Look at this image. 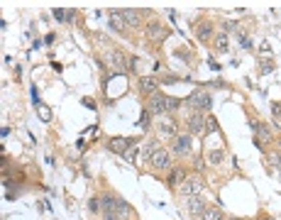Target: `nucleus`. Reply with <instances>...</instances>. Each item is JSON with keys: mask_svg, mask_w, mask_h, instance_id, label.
<instances>
[{"mask_svg": "<svg viewBox=\"0 0 281 220\" xmlns=\"http://www.w3.org/2000/svg\"><path fill=\"white\" fill-rule=\"evenodd\" d=\"M210 164H223V159H225V152L223 149H213V152H208V157H205Z\"/></svg>", "mask_w": 281, "mask_h": 220, "instance_id": "obj_22", "label": "nucleus"}, {"mask_svg": "<svg viewBox=\"0 0 281 220\" xmlns=\"http://www.w3.org/2000/svg\"><path fill=\"white\" fill-rule=\"evenodd\" d=\"M191 147H193L191 135H179V137L171 142V154H174V157H179V159H183V157H189V154H191Z\"/></svg>", "mask_w": 281, "mask_h": 220, "instance_id": "obj_7", "label": "nucleus"}, {"mask_svg": "<svg viewBox=\"0 0 281 220\" xmlns=\"http://www.w3.org/2000/svg\"><path fill=\"white\" fill-rule=\"evenodd\" d=\"M227 220H242V218H227Z\"/></svg>", "mask_w": 281, "mask_h": 220, "instance_id": "obj_34", "label": "nucleus"}, {"mask_svg": "<svg viewBox=\"0 0 281 220\" xmlns=\"http://www.w3.org/2000/svg\"><path fill=\"white\" fill-rule=\"evenodd\" d=\"M276 144H279V149H281V140H276Z\"/></svg>", "mask_w": 281, "mask_h": 220, "instance_id": "obj_33", "label": "nucleus"}, {"mask_svg": "<svg viewBox=\"0 0 281 220\" xmlns=\"http://www.w3.org/2000/svg\"><path fill=\"white\" fill-rule=\"evenodd\" d=\"M139 127H142V130H149V127H152V115H149L147 110H142V115H139Z\"/></svg>", "mask_w": 281, "mask_h": 220, "instance_id": "obj_23", "label": "nucleus"}, {"mask_svg": "<svg viewBox=\"0 0 281 220\" xmlns=\"http://www.w3.org/2000/svg\"><path fill=\"white\" fill-rule=\"evenodd\" d=\"M88 208L93 210V213H98V210L103 208V206H101V198H90V201H88Z\"/></svg>", "mask_w": 281, "mask_h": 220, "instance_id": "obj_28", "label": "nucleus"}, {"mask_svg": "<svg viewBox=\"0 0 281 220\" xmlns=\"http://www.w3.org/2000/svg\"><path fill=\"white\" fill-rule=\"evenodd\" d=\"M196 37H198L201 42L213 39V25H210V22H201V25L196 27Z\"/></svg>", "mask_w": 281, "mask_h": 220, "instance_id": "obj_16", "label": "nucleus"}, {"mask_svg": "<svg viewBox=\"0 0 281 220\" xmlns=\"http://www.w3.org/2000/svg\"><path fill=\"white\" fill-rule=\"evenodd\" d=\"M37 115H39V118H42V120H44V122H49V120H52V110H49V108H44V105H37Z\"/></svg>", "mask_w": 281, "mask_h": 220, "instance_id": "obj_24", "label": "nucleus"}, {"mask_svg": "<svg viewBox=\"0 0 281 220\" xmlns=\"http://www.w3.org/2000/svg\"><path fill=\"white\" fill-rule=\"evenodd\" d=\"M186 103L193 108V113H205V110H210V105H213L210 93H208V91H203V88H196L191 96H189Z\"/></svg>", "mask_w": 281, "mask_h": 220, "instance_id": "obj_2", "label": "nucleus"}, {"mask_svg": "<svg viewBox=\"0 0 281 220\" xmlns=\"http://www.w3.org/2000/svg\"><path fill=\"white\" fill-rule=\"evenodd\" d=\"M240 44H242V49H249V47H252L249 39H247V37H242V34H240Z\"/></svg>", "mask_w": 281, "mask_h": 220, "instance_id": "obj_30", "label": "nucleus"}, {"mask_svg": "<svg viewBox=\"0 0 281 220\" xmlns=\"http://www.w3.org/2000/svg\"><path fill=\"white\" fill-rule=\"evenodd\" d=\"M108 59H110V64L115 66V71H127V69H130V66H127V59H125V54H123V52H118V49H115V52H110V54H108Z\"/></svg>", "mask_w": 281, "mask_h": 220, "instance_id": "obj_15", "label": "nucleus"}, {"mask_svg": "<svg viewBox=\"0 0 281 220\" xmlns=\"http://www.w3.org/2000/svg\"><path fill=\"white\" fill-rule=\"evenodd\" d=\"M186 208H189V213H191L193 218H201L208 206H205L203 196H191V198H186Z\"/></svg>", "mask_w": 281, "mask_h": 220, "instance_id": "obj_11", "label": "nucleus"}, {"mask_svg": "<svg viewBox=\"0 0 281 220\" xmlns=\"http://www.w3.org/2000/svg\"><path fill=\"white\" fill-rule=\"evenodd\" d=\"M252 127H254V132H257V137L262 140V144H271V142H274L269 127H264V125H259V122H254V120H252Z\"/></svg>", "mask_w": 281, "mask_h": 220, "instance_id": "obj_17", "label": "nucleus"}, {"mask_svg": "<svg viewBox=\"0 0 281 220\" xmlns=\"http://www.w3.org/2000/svg\"><path fill=\"white\" fill-rule=\"evenodd\" d=\"M167 98L169 96H164L161 91L152 93V96L147 98V113H149V115H167Z\"/></svg>", "mask_w": 281, "mask_h": 220, "instance_id": "obj_6", "label": "nucleus"}, {"mask_svg": "<svg viewBox=\"0 0 281 220\" xmlns=\"http://www.w3.org/2000/svg\"><path fill=\"white\" fill-rule=\"evenodd\" d=\"M135 144H137L135 137H112V140H108V149L120 154V157H127V154L135 149Z\"/></svg>", "mask_w": 281, "mask_h": 220, "instance_id": "obj_3", "label": "nucleus"}, {"mask_svg": "<svg viewBox=\"0 0 281 220\" xmlns=\"http://www.w3.org/2000/svg\"><path fill=\"white\" fill-rule=\"evenodd\" d=\"M169 34H171V30H169L167 25H161V22H149L147 25V37L152 42H164Z\"/></svg>", "mask_w": 281, "mask_h": 220, "instance_id": "obj_10", "label": "nucleus"}, {"mask_svg": "<svg viewBox=\"0 0 281 220\" xmlns=\"http://www.w3.org/2000/svg\"><path fill=\"white\" fill-rule=\"evenodd\" d=\"M210 132H218V120L215 118H205V135Z\"/></svg>", "mask_w": 281, "mask_h": 220, "instance_id": "obj_25", "label": "nucleus"}, {"mask_svg": "<svg viewBox=\"0 0 281 220\" xmlns=\"http://www.w3.org/2000/svg\"><path fill=\"white\" fill-rule=\"evenodd\" d=\"M181 100L179 98H167V113H174V110H179Z\"/></svg>", "mask_w": 281, "mask_h": 220, "instance_id": "obj_26", "label": "nucleus"}, {"mask_svg": "<svg viewBox=\"0 0 281 220\" xmlns=\"http://www.w3.org/2000/svg\"><path fill=\"white\" fill-rule=\"evenodd\" d=\"M149 166L154 169V171H171V152L164 149V147H159L157 152L152 154V159H149Z\"/></svg>", "mask_w": 281, "mask_h": 220, "instance_id": "obj_4", "label": "nucleus"}, {"mask_svg": "<svg viewBox=\"0 0 281 220\" xmlns=\"http://www.w3.org/2000/svg\"><path fill=\"white\" fill-rule=\"evenodd\" d=\"M201 220H227L223 215V210L215 208V206H210V208H205V213L201 215Z\"/></svg>", "mask_w": 281, "mask_h": 220, "instance_id": "obj_20", "label": "nucleus"}, {"mask_svg": "<svg viewBox=\"0 0 281 220\" xmlns=\"http://www.w3.org/2000/svg\"><path fill=\"white\" fill-rule=\"evenodd\" d=\"M54 17H56V20H66V12H64V10H54Z\"/></svg>", "mask_w": 281, "mask_h": 220, "instance_id": "obj_31", "label": "nucleus"}, {"mask_svg": "<svg viewBox=\"0 0 281 220\" xmlns=\"http://www.w3.org/2000/svg\"><path fill=\"white\" fill-rule=\"evenodd\" d=\"M271 113H274V118L279 120V118H281V105H279V103H274V105H271Z\"/></svg>", "mask_w": 281, "mask_h": 220, "instance_id": "obj_29", "label": "nucleus"}, {"mask_svg": "<svg viewBox=\"0 0 281 220\" xmlns=\"http://www.w3.org/2000/svg\"><path fill=\"white\" fill-rule=\"evenodd\" d=\"M125 25H127V22H125L123 12H120V10H112V12H110V27H112V30H115V32H125Z\"/></svg>", "mask_w": 281, "mask_h": 220, "instance_id": "obj_18", "label": "nucleus"}, {"mask_svg": "<svg viewBox=\"0 0 281 220\" xmlns=\"http://www.w3.org/2000/svg\"><path fill=\"white\" fill-rule=\"evenodd\" d=\"M213 44H215V49L218 52H227V34H215L213 37Z\"/></svg>", "mask_w": 281, "mask_h": 220, "instance_id": "obj_21", "label": "nucleus"}, {"mask_svg": "<svg viewBox=\"0 0 281 220\" xmlns=\"http://www.w3.org/2000/svg\"><path fill=\"white\" fill-rule=\"evenodd\" d=\"M186 181V169L183 166H171V171H169V179H167V184L169 188H176L179 184H183Z\"/></svg>", "mask_w": 281, "mask_h": 220, "instance_id": "obj_13", "label": "nucleus"}, {"mask_svg": "<svg viewBox=\"0 0 281 220\" xmlns=\"http://www.w3.org/2000/svg\"><path fill=\"white\" fill-rule=\"evenodd\" d=\"M186 125H189V135H193V137H203L205 135V118H203V113H191Z\"/></svg>", "mask_w": 281, "mask_h": 220, "instance_id": "obj_8", "label": "nucleus"}, {"mask_svg": "<svg viewBox=\"0 0 281 220\" xmlns=\"http://www.w3.org/2000/svg\"><path fill=\"white\" fill-rule=\"evenodd\" d=\"M183 196L186 198H191V196H203V191H205V181H203V176L201 174H193L189 176L186 181H183Z\"/></svg>", "mask_w": 281, "mask_h": 220, "instance_id": "obj_5", "label": "nucleus"}, {"mask_svg": "<svg viewBox=\"0 0 281 220\" xmlns=\"http://www.w3.org/2000/svg\"><path fill=\"white\" fill-rule=\"evenodd\" d=\"M115 218L118 220H137V213L135 208L127 203V201H123V198H115Z\"/></svg>", "mask_w": 281, "mask_h": 220, "instance_id": "obj_9", "label": "nucleus"}, {"mask_svg": "<svg viewBox=\"0 0 281 220\" xmlns=\"http://www.w3.org/2000/svg\"><path fill=\"white\" fill-rule=\"evenodd\" d=\"M267 159H269L274 166H281V154L279 152H269V154H267Z\"/></svg>", "mask_w": 281, "mask_h": 220, "instance_id": "obj_27", "label": "nucleus"}, {"mask_svg": "<svg viewBox=\"0 0 281 220\" xmlns=\"http://www.w3.org/2000/svg\"><path fill=\"white\" fill-rule=\"evenodd\" d=\"M203 164H205V162H203V157H198V159H196V171H201Z\"/></svg>", "mask_w": 281, "mask_h": 220, "instance_id": "obj_32", "label": "nucleus"}, {"mask_svg": "<svg viewBox=\"0 0 281 220\" xmlns=\"http://www.w3.org/2000/svg\"><path fill=\"white\" fill-rule=\"evenodd\" d=\"M159 149V144H157V140H149V142L145 144V149L139 152V162H149L152 159V154Z\"/></svg>", "mask_w": 281, "mask_h": 220, "instance_id": "obj_19", "label": "nucleus"}, {"mask_svg": "<svg viewBox=\"0 0 281 220\" xmlns=\"http://www.w3.org/2000/svg\"><path fill=\"white\" fill-rule=\"evenodd\" d=\"M159 91V78H154V76H142L139 78V93L142 96H152V93H157Z\"/></svg>", "mask_w": 281, "mask_h": 220, "instance_id": "obj_12", "label": "nucleus"}, {"mask_svg": "<svg viewBox=\"0 0 281 220\" xmlns=\"http://www.w3.org/2000/svg\"><path fill=\"white\" fill-rule=\"evenodd\" d=\"M123 17L130 27H142V22H145V10H132V8H127V10H123Z\"/></svg>", "mask_w": 281, "mask_h": 220, "instance_id": "obj_14", "label": "nucleus"}, {"mask_svg": "<svg viewBox=\"0 0 281 220\" xmlns=\"http://www.w3.org/2000/svg\"><path fill=\"white\" fill-rule=\"evenodd\" d=\"M157 135L161 140H176L179 137V122L174 115H161V122H157Z\"/></svg>", "mask_w": 281, "mask_h": 220, "instance_id": "obj_1", "label": "nucleus"}]
</instances>
